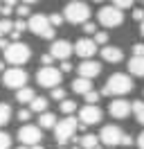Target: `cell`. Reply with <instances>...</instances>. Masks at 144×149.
<instances>
[{
    "label": "cell",
    "instance_id": "cell-6",
    "mask_svg": "<svg viewBox=\"0 0 144 149\" xmlns=\"http://www.w3.org/2000/svg\"><path fill=\"white\" fill-rule=\"evenodd\" d=\"M79 129V122L74 120L72 115H65L61 122H56V127H54V138L59 145H65V142H70L74 138V133Z\"/></svg>",
    "mask_w": 144,
    "mask_h": 149
},
{
    "label": "cell",
    "instance_id": "cell-50",
    "mask_svg": "<svg viewBox=\"0 0 144 149\" xmlns=\"http://www.w3.org/2000/svg\"><path fill=\"white\" fill-rule=\"evenodd\" d=\"M2 68H5V65H2V61H0V70H2Z\"/></svg>",
    "mask_w": 144,
    "mask_h": 149
},
{
    "label": "cell",
    "instance_id": "cell-25",
    "mask_svg": "<svg viewBox=\"0 0 144 149\" xmlns=\"http://www.w3.org/2000/svg\"><path fill=\"white\" fill-rule=\"evenodd\" d=\"M74 111H77V102H72V100H63L61 102V113L63 115H72Z\"/></svg>",
    "mask_w": 144,
    "mask_h": 149
},
{
    "label": "cell",
    "instance_id": "cell-7",
    "mask_svg": "<svg viewBox=\"0 0 144 149\" xmlns=\"http://www.w3.org/2000/svg\"><path fill=\"white\" fill-rule=\"evenodd\" d=\"M63 79V72L54 65H43L38 72H36V81L38 86H45V88H56Z\"/></svg>",
    "mask_w": 144,
    "mask_h": 149
},
{
    "label": "cell",
    "instance_id": "cell-48",
    "mask_svg": "<svg viewBox=\"0 0 144 149\" xmlns=\"http://www.w3.org/2000/svg\"><path fill=\"white\" fill-rule=\"evenodd\" d=\"M16 149H29V147H27V145H25V147H16Z\"/></svg>",
    "mask_w": 144,
    "mask_h": 149
},
{
    "label": "cell",
    "instance_id": "cell-28",
    "mask_svg": "<svg viewBox=\"0 0 144 149\" xmlns=\"http://www.w3.org/2000/svg\"><path fill=\"white\" fill-rule=\"evenodd\" d=\"M47 18H50V25H52V27H61L63 25V14H50V16H47Z\"/></svg>",
    "mask_w": 144,
    "mask_h": 149
},
{
    "label": "cell",
    "instance_id": "cell-4",
    "mask_svg": "<svg viewBox=\"0 0 144 149\" xmlns=\"http://www.w3.org/2000/svg\"><path fill=\"white\" fill-rule=\"evenodd\" d=\"M2 54H5V61H9L11 65H23V63L29 61L32 50H29V45H25V43L14 41V43H9L7 50H2Z\"/></svg>",
    "mask_w": 144,
    "mask_h": 149
},
{
    "label": "cell",
    "instance_id": "cell-8",
    "mask_svg": "<svg viewBox=\"0 0 144 149\" xmlns=\"http://www.w3.org/2000/svg\"><path fill=\"white\" fill-rule=\"evenodd\" d=\"M97 18L104 27H119L124 23V14H122V9H117V7H101Z\"/></svg>",
    "mask_w": 144,
    "mask_h": 149
},
{
    "label": "cell",
    "instance_id": "cell-34",
    "mask_svg": "<svg viewBox=\"0 0 144 149\" xmlns=\"http://www.w3.org/2000/svg\"><path fill=\"white\" fill-rule=\"evenodd\" d=\"M18 120L20 122H29L32 120V111H29V109H20V111H18Z\"/></svg>",
    "mask_w": 144,
    "mask_h": 149
},
{
    "label": "cell",
    "instance_id": "cell-31",
    "mask_svg": "<svg viewBox=\"0 0 144 149\" xmlns=\"http://www.w3.org/2000/svg\"><path fill=\"white\" fill-rule=\"evenodd\" d=\"M9 147H11V136L0 131V149H9Z\"/></svg>",
    "mask_w": 144,
    "mask_h": 149
},
{
    "label": "cell",
    "instance_id": "cell-35",
    "mask_svg": "<svg viewBox=\"0 0 144 149\" xmlns=\"http://www.w3.org/2000/svg\"><path fill=\"white\" fill-rule=\"evenodd\" d=\"M27 29V20H23V18H18V20H14V32H25Z\"/></svg>",
    "mask_w": 144,
    "mask_h": 149
},
{
    "label": "cell",
    "instance_id": "cell-46",
    "mask_svg": "<svg viewBox=\"0 0 144 149\" xmlns=\"http://www.w3.org/2000/svg\"><path fill=\"white\" fill-rule=\"evenodd\" d=\"M29 149H43V147H41V142H38V145H32Z\"/></svg>",
    "mask_w": 144,
    "mask_h": 149
},
{
    "label": "cell",
    "instance_id": "cell-14",
    "mask_svg": "<svg viewBox=\"0 0 144 149\" xmlns=\"http://www.w3.org/2000/svg\"><path fill=\"white\" fill-rule=\"evenodd\" d=\"M79 77H86V79H95L99 72H101V63L99 61H92V59H83L77 68Z\"/></svg>",
    "mask_w": 144,
    "mask_h": 149
},
{
    "label": "cell",
    "instance_id": "cell-43",
    "mask_svg": "<svg viewBox=\"0 0 144 149\" xmlns=\"http://www.w3.org/2000/svg\"><path fill=\"white\" fill-rule=\"evenodd\" d=\"M137 147H140V149H144V131L140 133V136H137Z\"/></svg>",
    "mask_w": 144,
    "mask_h": 149
},
{
    "label": "cell",
    "instance_id": "cell-45",
    "mask_svg": "<svg viewBox=\"0 0 144 149\" xmlns=\"http://www.w3.org/2000/svg\"><path fill=\"white\" fill-rule=\"evenodd\" d=\"M25 5H34V2H38V0H23Z\"/></svg>",
    "mask_w": 144,
    "mask_h": 149
},
{
    "label": "cell",
    "instance_id": "cell-21",
    "mask_svg": "<svg viewBox=\"0 0 144 149\" xmlns=\"http://www.w3.org/2000/svg\"><path fill=\"white\" fill-rule=\"evenodd\" d=\"M34 97H36V93L32 91V88H27V86H23V88H18V91H16V100L20 104H29Z\"/></svg>",
    "mask_w": 144,
    "mask_h": 149
},
{
    "label": "cell",
    "instance_id": "cell-40",
    "mask_svg": "<svg viewBox=\"0 0 144 149\" xmlns=\"http://www.w3.org/2000/svg\"><path fill=\"white\" fill-rule=\"evenodd\" d=\"M59 70H61V72H70L72 63H70V61H61V68H59Z\"/></svg>",
    "mask_w": 144,
    "mask_h": 149
},
{
    "label": "cell",
    "instance_id": "cell-33",
    "mask_svg": "<svg viewBox=\"0 0 144 149\" xmlns=\"http://www.w3.org/2000/svg\"><path fill=\"white\" fill-rule=\"evenodd\" d=\"M113 2H115L113 7H117V9H131L135 0H113Z\"/></svg>",
    "mask_w": 144,
    "mask_h": 149
},
{
    "label": "cell",
    "instance_id": "cell-44",
    "mask_svg": "<svg viewBox=\"0 0 144 149\" xmlns=\"http://www.w3.org/2000/svg\"><path fill=\"white\" fill-rule=\"evenodd\" d=\"M16 5H18V0H5V7H11V9H14Z\"/></svg>",
    "mask_w": 144,
    "mask_h": 149
},
{
    "label": "cell",
    "instance_id": "cell-51",
    "mask_svg": "<svg viewBox=\"0 0 144 149\" xmlns=\"http://www.w3.org/2000/svg\"><path fill=\"white\" fill-rule=\"evenodd\" d=\"M142 2H144V0H142Z\"/></svg>",
    "mask_w": 144,
    "mask_h": 149
},
{
    "label": "cell",
    "instance_id": "cell-30",
    "mask_svg": "<svg viewBox=\"0 0 144 149\" xmlns=\"http://www.w3.org/2000/svg\"><path fill=\"white\" fill-rule=\"evenodd\" d=\"M16 14H18V18H29V16H32L29 5H18V7H16Z\"/></svg>",
    "mask_w": 144,
    "mask_h": 149
},
{
    "label": "cell",
    "instance_id": "cell-15",
    "mask_svg": "<svg viewBox=\"0 0 144 149\" xmlns=\"http://www.w3.org/2000/svg\"><path fill=\"white\" fill-rule=\"evenodd\" d=\"M108 111H110V115L115 120H124V118H128L133 113L131 111V102H126V100H113L110 106H108Z\"/></svg>",
    "mask_w": 144,
    "mask_h": 149
},
{
    "label": "cell",
    "instance_id": "cell-1",
    "mask_svg": "<svg viewBox=\"0 0 144 149\" xmlns=\"http://www.w3.org/2000/svg\"><path fill=\"white\" fill-rule=\"evenodd\" d=\"M133 91V79L128 77V74L124 72H115V74H110V79L106 81V86H104V91H101V95H126V93H131Z\"/></svg>",
    "mask_w": 144,
    "mask_h": 149
},
{
    "label": "cell",
    "instance_id": "cell-42",
    "mask_svg": "<svg viewBox=\"0 0 144 149\" xmlns=\"http://www.w3.org/2000/svg\"><path fill=\"white\" fill-rule=\"evenodd\" d=\"M0 14H2L5 18H7L9 14H11V7H5V5H2V7H0Z\"/></svg>",
    "mask_w": 144,
    "mask_h": 149
},
{
    "label": "cell",
    "instance_id": "cell-47",
    "mask_svg": "<svg viewBox=\"0 0 144 149\" xmlns=\"http://www.w3.org/2000/svg\"><path fill=\"white\" fill-rule=\"evenodd\" d=\"M140 32H142V36H144V20H142V25H140Z\"/></svg>",
    "mask_w": 144,
    "mask_h": 149
},
{
    "label": "cell",
    "instance_id": "cell-17",
    "mask_svg": "<svg viewBox=\"0 0 144 149\" xmlns=\"http://www.w3.org/2000/svg\"><path fill=\"white\" fill-rule=\"evenodd\" d=\"M72 91L79 95H86L88 91H92V79H86V77H77L72 81Z\"/></svg>",
    "mask_w": 144,
    "mask_h": 149
},
{
    "label": "cell",
    "instance_id": "cell-24",
    "mask_svg": "<svg viewBox=\"0 0 144 149\" xmlns=\"http://www.w3.org/2000/svg\"><path fill=\"white\" fill-rule=\"evenodd\" d=\"M131 111H133L135 120L140 122V124H144V102H133L131 104Z\"/></svg>",
    "mask_w": 144,
    "mask_h": 149
},
{
    "label": "cell",
    "instance_id": "cell-38",
    "mask_svg": "<svg viewBox=\"0 0 144 149\" xmlns=\"http://www.w3.org/2000/svg\"><path fill=\"white\" fill-rule=\"evenodd\" d=\"M52 61H54V56L50 54V52H45V54H41V63H43V65H52Z\"/></svg>",
    "mask_w": 144,
    "mask_h": 149
},
{
    "label": "cell",
    "instance_id": "cell-37",
    "mask_svg": "<svg viewBox=\"0 0 144 149\" xmlns=\"http://www.w3.org/2000/svg\"><path fill=\"white\" fill-rule=\"evenodd\" d=\"M133 56H144V43H135L133 45Z\"/></svg>",
    "mask_w": 144,
    "mask_h": 149
},
{
    "label": "cell",
    "instance_id": "cell-3",
    "mask_svg": "<svg viewBox=\"0 0 144 149\" xmlns=\"http://www.w3.org/2000/svg\"><path fill=\"white\" fill-rule=\"evenodd\" d=\"M63 18L68 20V23H72V25H83V23L90 18V7L83 2V0L68 2V7L63 11Z\"/></svg>",
    "mask_w": 144,
    "mask_h": 149
},
{
    "label": "cell",
    "instance_id": "cell-41",
    "mask_svg": "<svg viewBox=\"0 0 144 149\" xmlns=\"http://www.w3.org/2000/svg\"><path fill=\"white\" fill-rule=\"evenodd\" d=\"M9 43H11V41H9V36H0V50H7Z\"/></svg>",
    "mask_w": 144,
    "mask_h": 149
},
{
    "label": "cell",
    "instance_id": "cell-19",
    "mask_svg": "<svg viewBox=\"0 0 144 149\" xmlns=\"http://www.w3.org/2000/svg\"><path fill=\"white\" fill-rule=\"evenodd\" d=\"M38 127L41 129H54L56 127V115L50 113V111H43L38 115Z\"/></svg>",
    "mask_w": 144,
    "mask_h": 149
},
{
    "label": "cell",
    "instance_id": "cell-2",
    "mask_svg": "<svg viewBox=\"0 0 144 149\" xmlns=\"http://www.w3.org/2000/svg\"><path fill=\"white\" fill-rule=\"evenodd\" d=\"M99 140H101L104 145H108V147H117V145L131 147V145H133V138L126 136L124 131L119 129V127H115V124H106V127L101 129V133H99Z\"/></svg>",
    "mask_w": 144,
    "mask_h": 149
},
{
    "label": "cell",
    "instance_id": "cell-36",
    "mask_svg": "<svg viewBox=\"0 0 144 149\" xmlns=\"http://www.w3.org/2000/svg\"><path fill=\"white\" fill-rule=\"evenodd\" d=\"M83 32H86V34H95V32H97V25L90 23V20H86V23H83Z\"/></svg>",
    "mask_w": 144,
    "mask_h": 149
},
{
    "label": "cell",
    "instance_id": "cell-9",
    "mask_svg": "<svg viewBox=\"0 0 144 149\" xmlns=\"http://www.w3.org/2000/svg\"><path fill=\"white\" fill-rule=\"evenodd\" d=\"M2 81H5V86L18 91V88H23V86L27 84V72L20 65H14V68H9V70L2 72Z\"/></svg>",
    "mask_w": 144,
    "mask_h": 149
},
{
    "label": "cell",
    "instance_id": "cell-23",
    "mask_svg": "<svg viewBox=\"0 0 144 149\" xmlns=\"http://www.w3.org/2000/svg\"><path fill=\"white\" fill-rule=\"evenodd\" d=\"M9 120H11V106L5 104V102H0V127H5Z\"/></svg>",
    "mask_w": 144,
    "mask_h": 149
},
{
    "label": "cell",
    "instance_id": "cell-5",
    "mask_svg": "<svg viewBox=\"0 0 144 149\" xmlns=\"http://www.w3.org/2000/svg\"><path fill=\"white\" fill-rule=\"evenodd\" d=\"M27 29L41 38H54V34H56V29L50 25V18L45 14H32L27 20Z\"/></svg>",
    "mask_w": 144,
    "mask_h": 149
},
{
    "label": "cell",
    "instance_id": "cell-16",
    "mask_svg": "<svg viewBox=\"0 0 144 149\" xmlns=\"http://www.w3.org/2000/svg\"><path fill=\"white\" fill-rule=\"evenodd\" d=\"M101 56H104V61H108V63H119V61L124 59V52H122L119 47L106 45L104 50H101Z\"/></svg>",
    "mask_w": 144,
    "mask_h": 149
},
{
    "label": "cell",
    "instance_id": "cell-39",
    "mask_svg": "<svg viewBox=\"0 0 144 149\" xmlns=\"http://www.w3.org/2000/svg\"><path fill=\"white\" fill-rule=\"evenodd\" d=\"M133 18H135V20H144V9H142V7L133 9Z\"/></svg>",
    "mask_w": 144,
    "mask_h": 149
},
{
    "label": "cell",
    "instance_id": "cell-12",
    "mask_svg": "<svg viewBox=\"0 0 144 149\" xmlns=\"http://www.w3.org/2000/svg\"><path fill=\"white\" fill-rule=\"evenodd\" d=\"M74 52H77V56H81V59H90V56H95V52H97V43H95L92 38L83 36L74 43Z\"/></svg>",
    "mask_w": 144,
    "mask_h": 149
},
{
    "label": "cell",
    "instance_id": "cell-11",
    "mask_svg": "<svg viewBox=\"0 0 144 149\" xmlns=\"http://www.w3.org/2000/svg\"><path fill=\"white\" fill-rule=\"evenodd\" d=\"M72 43L70 41H52V47H50V54L54 56V59H59V61H68L70 59V54H72Z\"/></svg>",
    "mask_w": 144,
    "mask_h": 149
},
{
    "label": "cell",
    "instance_id": "cell-27",
    "mask_svg": "<svg viewBox=\"0 0 144 149\" xmlns=\"http://www.w3.org/2000/svg\"><path fill=\"white\" fill-rule=\"evenodd\" d=\"M92 41H95L97 45H106L108 43V34L106 32H95V34H92Z\"/></svg>",
    "mask_w": 144,
    "mask_h": 149
},
{
    "label": "cell",
    "instance_id": "cell-18",
    "mask_svg": "<svg viewBox=\"0 0 144 149\" xmlns=\"http://www.w3.org/2000/svg\"><path fill=\"white\" fill-rule=\"evenodd\" d=\"M128 72L135 77H144V56H133L128 61Z\"/></svg>",
    "mask_w": 144,
    "mask_h": 149
},
{
    "label": "cell",
    "instance_id": "cell-49",
    "mask_svg": "<svg viewBox=\"0 0 144 149\" xmlns=\"http://www.w3.org/2000/svg\"><path fill=\"white\" fill-rule=\"evenodd\" d=\"M92 2H104V0H92Z\"/></svg>",
    "mask_w": 144,
    "mask_h": 149
},
{
    "label": "cell",
    "instance_id": "cell-29",
    "mask_svg": "<svg viewBox=\"0 0 144 149\" xmlns=\"http://www.w3.org/2000/svg\"><path fill=\"white\" fill-rule=\"evenodd\" d=\"M83 97H86V104H97L99 97H101V93H97V91H88Z\"/></svg>",
    "mask_w": 144,
    "mask_h": 149
},
{
    "label": "cell",
    "instance_id": "cell-20",
    "mask_svg": "<svg viewBox=\"0 0 144 149\" xmlns=\"http://www.w3.org/2000/svg\"><path fill=\"white\" fill-rule=\"evenodd\" d=\"M81 149H97L99 147V136H92V133H86L83 138H79L77 142Z\"/></svg>",
    "mask_w": 144,
    "mask_h": 149
},
{
    "label": "cell",
    "instance_id": "cell-10",
    "mask_svg": "<svg viewBox=\"0 0 144 149\" xmlns=\"http://www.w3.org/2000/svg\"><path fill=\"white\" fill-rule=\"evenodd\" d=\"M18 140L23 145H27V147L38 145L43 140V131H41V127H36V124H25V127L18 129Z\"/></svg>",
    "mask_w": 144,
    "mask_h": 149
},
{
    "label": "cell",
    "instance_id": "cell-26",
    "mask_svg": "<svg viewBox=\"0 0 144 149\" xmlns=\"http://www.w3.org/2000/svg\"><path fill=\"white\" fill-rule=\"evenodd\" d=\"M11 29H14V20H9V18H0V34H2V36L11 34Z\"/></svg>",
    "mask_w": 144,
    "mask_h": 149
},
{
    "label": "cell",
    "instance_id": "cell-32",
    "mask_svg": "<svg viewBox=\"0 0 144 149\" xmlns=\"http://www.w3.org/2000/svg\"><path fill=\"white\" fill-rule=\"evenodd\" d=\"M52 100H56V102H63V100H65V91H63L61 86H56V88H52Z\"/></svg>",
    "mask_w": 144,
    "mask_h": 149
},
{
    "label": "cell",
    "instance_id": "cell-13",
    "mask_svg": "<svg viewBox=\"0 0 144 149\" xmlns=\"http://www.w3.org/2000/svg\"><path fill=\"white\" fill-rule=\"evenodd\" d=\"M79 120L83 124H97L101 120V109H99L97 104H86L79 111Z\"/></svg>",
    "mask_w": 144,
    "mask_h": 149
},
{
    "label": "cell",
    "instance_id": "cell-22",
    "mask_svg": "<svg viewBox=\"0 0 144 149\" xmlns=\"http://www.w3.org/2000/svg\"><path fill=\"white\" fill-rule=\"evenodd\" d=\"M29 111H32V113L47 111V100H45V97H34V100L29 102Z\"/></svg>",
    "mask_w": 144,
    "mask_h": 149
}]
</instances>
